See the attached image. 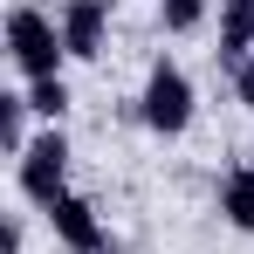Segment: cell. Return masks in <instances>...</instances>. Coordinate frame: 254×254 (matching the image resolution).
Masks as SVG:
<instances>
[{
	"instance_id": "1",
	"label": "cell",
	"mask_w": 254,
	"mask_h": 254,
	"mask_svg": "<svg viewBox=\"0 0 254 254\" xmlns=\"http://www.w3.org/2000/svg\"><path fill=\"white\" fill-rule=\"evenodd\" d=\"M62 21L42 14V7H14L7 14V62L28 76V83H48V76H62Z\"/></svg>"
},
{
	"instance_id": "2",
	"label": "cell",
	"mask_w": 254,
	"mask_h": 254,
	"mask_svg": "<svg viewBox=\"0 0 254 254\" xmlns=\"http://www.w3.org/2000/svg\"><path fill=\"white\" fill-rule=\"evenodd\" d=\"M137 117H144V130H158V137H179V130L192 124V76H186L172 55L151 62L144 96H137Z\"/></svg>"
},
{
	"instance_id": "3",
	"label": "cell",
	"mask_w": 254,
	"mask_h": 254,
	"mask_svg": "<svg viewBox=\"0 0 254 254\" xmlns=\"http://www.w3.org/2000/svg\"><path fill=\"white\" fill-rule=\"evenodd\" d=\"M14 179H21V192L48 213L62 192H69V137H62V130H42V137L14 158Z\"/></svg>"
},
{
	"instance_id": "4",
	"label": "cell",
	"mask_w": 254,
	"mask_h": 254,
	"mask_svg": "<svg viewBox=\"0 0 254 254\" xmlns=\"http://www.w3.org/2000/svg\"><path fill=\"white\" fill-rule=\"evenodd\" d=\"M48 227H55V241L69 254H110V227L96 220V206H89L83 192H62L48 206Z\"/></svg>"
},
{
	"instance_id": "5",
	"label": "cell",
	"mask_w": 254,
	"mask_h": 254,
	"mask_svg": "<svg viewBox=\"0 0 254 254\" xmlns=\"http://www.w3.org/2000/svg\"><path fill=\"white\" fill-rule=\"evenodd\" d=\"M62 48L76 62H96L103 55V35H110V0H62Z\"/></svg>"
},
{
	"instance_id": "6",
	"label": "cell",
	"mask_w": 254,
	"mask_h": 254,
	"mask_svg": "<svg viewBox=\"0 0 254 254\" xmlns=\"http://www.w3.org/2000/svg\"><path fill=\"white\" fill-rule=\"evenodd\" d=\"M254 62V0H220V69H248Z\"/></svg>"
},
{
	"instance_id": "7",
	"label": "cell",
	"mask_w": 254,
	"mask_h": 254,
	"mask_svg": "<svg viewBox=\"0 0 254 254\" xmlns=\"http://www.w3.org/2000/svg\"><path fill=\"white\" fill-rule=\"evenodd\" d=\"M220 220L241 227V234H254V172L248 165H234L227 179H220Z\"/></svg>"
},
{
	"instance_id": "8",
	"label": "cell",
	"mask_w": 254,
	"mask_h": 254,
	"mask_svg": "<svg viewBox=\"0 0 254 254\" xmlns=\"http://www.w3.org/2000/svg\"><path fill=\"white\" fill-rule=\"evenodd\" d=\"M0 144L7 158H21L35 137H28V89H0Z\"/></svg>"
},
{
	"instance_id": "9",
	"label": "cell",
	"mask_w": 254,
	"mask_h": 254,
	"mask_svg": "<svg viewBox=\"0 0 254 254\" xmlns=\"http://www.w3.org/2000/svg\"><path fill=\"white\" fill-rule=\"evenodd\" d=\"M28 110H35V117H48V124H62V110H69V83H62V76L28 83Z\"/></svg>"
},
{
	"instance_id": "10",
	"label": "cell",
	"mask_w": 254,
	"mask_h": 254,
	"mask_svg": "<svg viewBox=\"0 0 254 254\" xmlns=\"http://www.w3.org/2000/svg\"><path fill=\"white\" fill-rule=\"evenodd\" d=\"M158 21H165V35H192L206 21V0H158Z\"/></svg>"
},
{
	"instance_id": "11",
	"label": "cell",
	"mask_w": 254,
	"mask_h": 254,
	"mask_svg": "<svg viewBox=\"0 0 254 254\" xmlns=\"http://www.w3.org/2000/svg\"><path fill=\"white\" fill-rule=\"evenodd\" d=\"M234 96H241V110H254V62L234 69Z\"/></svg>"
},
{
	"instance_id": "12",
	"label": "cell",
	"mask_w": 254,
	"mask_h": 254,
	"mask_svg": "<svg viewBox=\"0 0 254 254\" xmlns=\"http://www.w3.org/2000/svg\"><path fill=\"white\" fill-rule=\"evenodd\" d=\"M248 172H254V151H248Z\"/></svg>"
}]
</instances>
